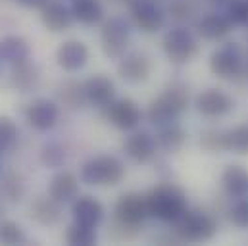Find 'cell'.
<instances>
[{
    "instance_id": "603a6c76",
    "label": "cell",
    "mask_w": 248,
    "mask_h": 246,
    "mask_svg": "<svg viewBox=\"0 0 248 246\" xmlns=\"http://www.w3.org/2000/svg\"><path fill=\"white\" fill-rule=\"evenodd\" d=\"M219 184L229 200L248 196V169L241 164H227L219 175Z\"/></svg>"
},
{
    "instance_id": "7402d4cb",
    "label": "cell",
    "mask_w": 248,
    "mask_h": 246,
    "mask_svg": "<svg viewBox=\"0 0 248 246\" xmlns=\"http://www.w3.org/2000/svg\"><path fill=\"white\" fill-rule=\"evenodd\" d=\"M83 83H85V94H87V100L91 106L102 110L112 100H116V83L108 75L94 73Z\"/></svg>"
},
{
    "instance_id": "ab89813d",
    "label": "cell",
    "mask_w": 248,
    "mask_h": 246,
    "mask_svg": "<svg viewBox=\"0 0 248 246\" xmlns=\"http://www.w3.org/2000/svg\"><path fill=\"white\" fill-rule=\"evenodd\" d=\"M206 2H208L212 8H216V10H221V8H225V6H227L231 0H206Z\"/></svg>"
},
{
    "instance_id": "4316f807",
    "label": "cell",
    "mask_w": 248,
    "mask_h": 246,
    "mask_svg": "<svg viewBox=\"0 0 248 246\" xmlns=\"http://www.w3.org/2000/svg\"><path fill=\"white\" fill-rule=\"evenodd\" d=\"M0 58L8 65H16L31 58V46L21 35H6L0 41Z\"/></svg>"
},
{
    "instance_id": "74e56055",
    "label": "cell",
    "mask_w": 248,
    "mask_h": 246,
    "mask_svg": "<svg viewBox=\"0 0 248 246\" xmlns=\"http://www.w3.org/2000/svg\"><path fill=\"white\" fill-rule=\"evenodd\" d=\"M223 10L235 29H248V0H231Z\"/></svg>"
},
{
    "instance_id": "277c9868",
    "label": "cell",
    "mask_w": 248,
    "mask_h": 246,
    "mask_svg": "<svg viewBox=\"0 0 248 246\" xmlns=\"http://www.w3.org/2000/svg\"><path fill=\"white\" fill-rule=\"evenodd\" d=\"M208 65L212 75L221 81H248V50L235 41H223V45L212 52Z\"/></svg>"
},
{
    "instance_id": "e575fe53",
    "label": "cell",
    "mask_w": 248,
    "mask_h": 246,
    "mask_svg": "<svg viewBox=\"0 0 248 246\" xmlns=\"http://www.w3.org/2000/svg\"><path fill=\"white\" fill-rule=\"evenodd\" d=\"M27 243V235L25 229L12 219H2L0 221V245L6 246H16V245H25Z\"/></svg>"
},
{
    "instance_id": "83f0119b",
    "label": "cell",
    "mask_w": 248,
    "mask_h": 246,
    "mask_svg": "<svg viewBox=\"0 0 248 246\" xmlns=\"http://www.w3.org/2000/svg\"><path fill=\"white\" fill-rule=\"evenodd\" d=\"M27 194V184H25V177L21 173L16 171H8L2 175L0 179V196L10 202V204H17L25 198Z\"/></svg>"
},
{
    "instance_id": "d4e9b609",
    "label": "cell",
    "mask_w": 248,
    "mask_h": 246,
    "mask_svg": "<svg viewBox=\"0 0 248 246\" xmlns=\"http://www.w3.org/2000/svg\"><path fill=\"white\" fill-rule=\"evenodd\" d=\"M156 144H158V150H162L164 154H177L188 140V133L186 129L179 122L168 123V125H162V127H156Z\"/></svg>"
},
{
    "instance_id": "e0dca14e",
    "label": "cell",
    "mask_w": 248,
    "mask_h": 246,
    "mask_svg": "<svg viewBox=\"0 0 248 246\" xmlns=\"http://www.w3.org/2000/svg\"><path fill=\"white\" fill-rule=\"evenodd\" d=\"M89 58H91L89 46L79 39L63 41L62 45L56 48V63L65 73L81 71L89 63Z\"/></svg>"
},
{
    "instance_id": "ac0fdd59",
    "label": "cell",
    "mask_w": 248,
    "mask_h": 246,
    "mask_svg": "<svg viewBox=\"0 0 248 246\" xmlns=\"http://www.w3.org/2000/svg\"><path fill=\"white\" fill-rule=\"evenodd\" d=\"M10 75H8V81H10V87L21 94H27V92H33L39 89L41 85V79H43V71H41V65L37 62H33L31 58L21 63H16V65H10Z\"/></svg>"
},
{
    "instance_id": "4fadbf2b",
    "label": "cell",
    "mask_w": 248,
    "mask_h": 246,
    "mask_svg": "<svg viewBox=\"0 0 248 246\" xmlns=\"http://www.w3.org/2000/svg\"><path fill=\"white\" fill-rule=\"evenodd\" d=\"M114 217L127 225L142 227L144 221L150 217L148 206H146V196L140 192H135V190L120 194L114 204Z\"/></svg>"
},
{
    "instance_id": "3957f363",
    "label": "cell",
    "mask_w": 248,
    "mask_h": 246,
    "mask_svg": "<svg viewBox=\"0 0 248 246\" xmlns=\"http://www.w3.org/2000/svg\"><path fill=\"white\" fill-rule=\"evenodd\" d=\"M219 231V217L214 210L188 208L185 214L173 223V233L181 243L198 245L212 241Z\"/></svg>"
},
{
    "instance_id": "6da1fadb",
    "label": "cell",
    "mask_w": 248,
    "mask_h": 246,
    "mask_svg": "<svg viewBox=\"0 0 248 246\" xmlns=\"http://www.w3.org/2000/svg\"><path fill=\"white\" fill-rule=\"evenodd\" d=\"M190 106V89L185 81L168 83L156 98H152L146 106L144 118L154 127H162L168 123L179 122Z\"/></svg>"
},
{
    "instance_id": "cb8c5ba5",
    "label": "cell",
    "mask_w": 248,
    "mask_h": 246,
    "mask_svg": "<svg viewBox=\"0 0 248 246\" xmlns=\"http://www.w3.org/2000/svg\"><path fill=\"white\" fill-rule=\"evenodd\" d=\"M56 102L63 110H69V112L83 110L89 104L85 94V83L77 79H63L56 87Z\"/></svg>"
},
{
    "instance_id": "ffe728a7",
    "label": "cell",
    "mask_w": 248,
    "mask_h": 246,
    "mask_svg": "<svg viewBox=\"0 0 248 246\" xmlns=\"http://www.w3.org/2000/svg\"><path fill=\"white\" fill-rule=\"evenodd\" d=\"M29 217L43 225V227H50L60 223L63 217V204L58 200H54L50 194H39L31 200L29 206Z\"/></svg>"
},
{
    "instance_id": "52a82bcc",
    "label": "cell",
    "mask_w": 248,
    "mask_h": 246,
    "mask_svg": "<svg viewBox=\"0 0 248 246\" xmlns=\"http://www.w3.org/2000/svg\"><path fill=\"white\" fill-rule=\"evenodd\" d=\"M133 25L129 17L110 15L100 27V48L108 60H120L129 52Z\"/></svg>"
},
{
    "instance_id": "8d00e7d4",
    "label": "cell",
    "mask_w": 248,
    "mask_h": 246,
    "mask_svg": "<svg viewBox=\"0 0 248 246\" xmlns=\"http://www.w3.org/2000/svg\"><path fill=\"white\" fill-rule=\"evenodd\" d=\"M140 231H142V227L127 225L124 221L112 217L110 227H108V239H112L116 243H131V241H135L140 235Z\"/></svg>"
},
{
    "instance_id": "60d3db41",
    "label": "cell",
    "mask_w": 248,
    "mask_h": 246,
    "mask_svg": "<svg viewBox=\"0 0 248 246\" xmlns=\"http://www.w3.org/2000/svg\"><path fill=\"white\" fill-rule=\"evenodd\" d=\"M2 215H4V206H2V202H0V221H2Z\"/></svg>"
},
{
    "instance_id": "7bdbcfd3",
    "label": "cell",
    "mask_w": 248,
    "mask_h": 246,
    "mask_svg": "<svg viewBox=\"0 0 248 246\" xmlns=\"http://www.w3.org/2000/svg\"><path fill=\"white\" fill-rule=\"evenodd\" d=\"M0 169H2V154H0Z\"/></svg>"
},
{
    "instance_id": "5bb4252c",
    "label": "cell",
    "mask_w": 248,
    "mask_h": 246,
    "mask_svg": "<svg viewBox=\"0 0 248 246\" xmlns=\"http://www.w3.org/2000/svg\"><path fill=\"white\" fill-rule=\"evenodd\" d=\"M116 71L127 85H142L152 75V60L144 52H127L118 60Z\"/></svg>"
},
{
    "instance_id": "2e32d148",
    "label": "cell",
    "mask_w": 248,
    "mask_h": 246,
    "mask_svg": "<svg viewBox=\"0 0 248 246\" xmlns=\"http://www.w3.org/2000/svg\"><path fill=\"white\" fill-rule=\"evenodd\" d=\"M104 217H106L104 204L93 194H79L71 202V219L75 223L98 229L104 223Z\"/></svg>"
},
{
    "instance_id": "5b68a950",
    "label": "cell",
    "mask_w": 248,
    "mask_h": 246,
    "mask_svg": "<svg viewBox=\"0 0 248 246\" xmlns=\"http://www.w3.org/2000/svg\"><path fill=\"white\" fill-rule=\"evenodd\" d=\"M125 164L112 154H96L83 162L79 169L81 183L89 186H116L125 179Z\"/></svg>"
},
{
    "instance_id": "8fae6325",
    "label": "cell",
    "mask_w": 248,
    "mask_h": 246,
    "mask_svg": "<svg viewBox=\"0 0 248 246\" xmlns=\"http://www.w3.org/2000/svg\"><path fill=\"white\" fill-rule=\"evenodd\" d=\"M102 118L120 131H135L142 122L144 112L133 98L124 96L112 100L106 108H102Z\"/></svg>"
},
{
    "instance_id": "7c38bea8",
    "label": "cell",
    "mask_w": 248,
    "mask_h": 246,
    "mask_svg": "<svg viewBox=\"0 0 248 246\" xmlns=\"http://www.w3.org/2000/svg\"><path fill=\"white\" fill-rule=\"evenodd\" d=\"M235 31V25L227 17L225 10H210L206 14H200L194 23V33L198 39L208 41V43H223L227 37Z\"/></svg>"
},
{
    "instance_id": "30bf717a",
    "label": "cell",
    "mask_w": 248,
    "mask_h": 246,
    "mask_svg": "<svg viewBox=\"0 0 248 246\" xmlns=\"http://www.w3.org/2000/svg\"><path fill=\"white\" fill-rule=\"evenodd\" d=\"M60 114H62V106L52 100V98H35L31 100L25 108H23V120L25 123L39 131V133H48L52 131L58 122H60Z\"/></svg>"
},
{
    "instance_id": "d6986e66",
    "label": "cell",
    "mask_w": 248,
    "mask_h": 246,
    "mask_svg": "<svg viewBox=\"0 0 248 246\" xmlns=\"http://www.w3.org/2000/svg\"><path fill=\"white\" fill-rule=\"evenodd\" d=\"M39 17H41L43 27L46 31H50V33H63L75 21V17L71 14V8L67 4L60 2V0H48L41 8Z\"/></svg>"
},
{
    "instance_id": "d590c367",
    "label": "cell",
    "mask_w": 248,
    "mask_h": 246,
    "mask_svg": "<svg viewBox=\"0 0 248 246\" xmlns=\"http://www.w3.org/2000/svg\"><path fill=\"white\" fill-rule=\"evenodd\" d=\"M170 15L177 25H186L198 15V4L194 0H173L170 4Z\"/></svg>"
},
{
    "instance_id": "484cf974",
    "label": "cell",
    "mask_w": 248,
    "mask_h": 246,
    "mask_svg": "<svg viewBox=\"0 0 248 246\" xmlns=\"http://www.w3.org/2000/svg\"><path fill=\"white\" fill-rule=\"evenodd\" d=\"M69 8H71L75 21L81 25H87V27H94V25L102 23L104 15H106L104 4L100 0H71Z\"/></svg>"
},
{
    "instance_id": "ee69618b",
    "label": "cell",
    "mask_w": 248,
    "mask_h": 246,
    "mask_svg": "<svg viewBox=\"0 0 248 246\" xmlns=\"http://www.w3.org/2000/svg\"><path fill=\"white\" fill-rule=\"evenodd\" d=\"M247 50H248V46H247Z\"/></svg>"
},
{
    "instance_id": "d6a6232c",
    "label": "cell",
    "mask_w": 248,
    "mask_h": 246,
    "mask_svg": "<svg viewBox=\"0 0 248 246\" xmlns=\"http://www.w3.org/2000/svg\"><path fill=\"white\" fill-rule=\"evenodd\" d=\"M227 221L237 229H248V196L233 198L225 210Z\"/></svg>"
},
{
    "instance_id": "f546056e",
    "label": "cell",
    "mask_w": 248,
    "mask_h": 246,
    "mask_svg": "<svg viewBox=\"0 0 248 246\" xmlns=\"http://www.w3.org/2000/svg\"><path fill=\"white\" fill-rule=\"evenodd\" d=\"M225 133H227V129H223V127H208V129L200 131V135H198V146L206 154H221V152H227Z\"/></svg>"
},
{
    "instance_id": "44dd1931",
    "label": "cell",
    "mask_w": 248,
    "mask_h": 246,
    "mask_svg": "<svg viewBox=\"0 0 248 246\" xmlns=\"http://www.w3.org/2000/svg\"><path fill=\"white\" fill-rule=\"evenodd\" d=\"M48 194L58 200L60 204H71L81 194V179L73 171L67 169H56L52 179L48 181Z\"/></svg>"
},
{
    "instance_id": "b9f144b4",
    "label": "cell",
    "mask_w": 248,
    "mask_h": 246,
    "mask_svg": "<svg viewBox=\"0 0 248 246\" xmlns=\"http://www.w3.org/2000/svg\"><path fill=\"white\" fill-rule=\"evenodd\" d=\"M2 65H4V62H2V58H0V79H2Z\"/></svg>"
},
{
    "instance_id": "f35d334b",
    "label": "cell",
    "mask_w": 248,
    "mask_h": 246,
    "mask_svg": "<svg viewBox=\"0 0 248 246\" xmlns=\"http://www.w3.org/2000/svg\"><path fill=\"white\" fill-rule=\"evenodd\" d=\"M16 2L21 4L23 8H39V10H41L48 0H16Z\"/></svg>"
},
{
    "instance_id": "4dcf8cb0",
    "label": "cell",
    "mask_w": 248,
    "mask_h": 246,
    "mask_svg": "<svg viewBox=\"0 0 248 246\" xmlns=\"http://www.w3.org/2000/svg\"><path fill=\"white\" fill-rule=\"evenodd\" d=\"M63 241L71 246H93L98 243V233L94 227H87L81 223H71L65 227Z\"/></svg>"
},
{
    "instance_id": "8992f818",
    "label": "cell",
    "mask_w": 248,
    "mask_h": 246,
    "mask_svg": "<svg viewBox=\"0 0 248 246\" xmlns=\"http://www.w3.org/2000/svg\"><path fill=\"white\" fill-rule=\"evenodd\" d=\"M162 50L166 58L175 65H185L192 62L200 52L198 35L186 25H175L166 31L162 39Z\"/></svg>"
},
{
    "instance_id": "ba28073f",
    "label": "cell",
    "mask_w": 248,
    "mask_h": 246,
    "mask_svg": "<svg viewBox=\"0 0 248 246\" xmlns=\"http://www.w3.org/2000/svg\"><path fill=\"white\" fill-rule=\"evenodd\" d=\"M129 21L140 33H158L166 27L168 14L158 0H131Z\"/></svg>"
},
{
    "instance_id": "f1b7e54d",
    "label": "cell",
    "mask_w": 248,
    "mask_h": 246,
    "mask_svg": "<svg viewBox=\"0 0 248 246\" xmlns=\"http://www.w3.org/2000/svg\"><path fill=\"white\" fill-rule=\"evenodd\" d=\"M39 160L46 169H62L67 164V148L58 140H46L39 150Z\"/></svg>"
},
{
    "instance_id": "7a4b0ae2",
    "label": "cell",
    "mask_w": 248,
    "mask_h": 246,
    "mask_svg": "<svg viewBox=\"0 0 248 246\" xmlns=\"http://www.w3.org/2000/svg\"><path fill=\"white\" fill-rule=\"evenodd\" d=\"M144 196H146L148 215L160 223L173 225L190 208L186 190L181 184L173 183V181H160Z\"/></svg>"
},
{
    "instance_id": "9a60e30c",
    "label": "cell",
    "mask_w": 248,
    "mask_h": 246,
    "mask_svg": "<svg viewBox=\"0 0 248 246\" xmlns=\"http://www.w3.org/2000/svg\"><path fill=\"white\" fill-rule=\"evenodd\" d=\"M124 154L135 164H150L156 158L158 152V144L152 133L148 131H131L129 137H125L124 144Z\"/></svg>"
},
{
    "instance_id": "9c48e42d",
    "label": "cell",
    "mask_w": 248,
    "mask_h": 246,
    "mask_svg": "<svg viewBox=\"0 0 248 246\" xmlns=\"http://www.w3.org/2000/svg\"><path fill=\"white\" fill-rule=\"evenodd\" d=\"M235 108H237L235 98L219 87H208L200 91L194 98L196 114L206 120H221L231 112H235Z\"/></svg>"
},
{
    "instance_id": "836d02e7",
    "label": "cell",
    "mask_w": 248,
    "mask_h": 246,
    "mask_svg": "<svg viewBox=\"0 0 248 246\" xmlns=\"http://www.w3.org/2000/svg\"><path fill=\"white\" fill-rule=\"evenodd\" d=\"M19 140V129L17 123L8 116L0 114V154L12 152Z\"/></svg>"
},
{
    "instance_id": "1f68e13d",
    "label": "cell",
    "mask_w": 248,
    "mask_h": 246,
    "mask_svg": "<svg viewBox=\"0 0 248 246\" xmlns=\"http://www.w3.org/2000/svg\"><path fill=\"white\" fill-rule=\"evenodd\" d=\"M227 152L235 156H248V123H239L225 133Z\"/></svg>"
}]
</instances>
